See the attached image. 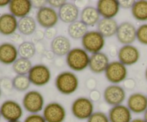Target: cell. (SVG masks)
I'll use <instances>...</instances> for the list:
<instances>
[{"label":"cell","mask_w":147,"mask_h":122,"mask_svg":"<svg viewBox=\"0 0 147 122\" xmlns=\"http://www.w3.org/2000/svg\"><path fill=\"white\" fill-rule=\"evenodd\" d=\"M56 89L65 96L73 94L79 87V79L73 71H63L59 73L55 80Z\"/></svg>","instance_id":"6da1fadb"},{"label":"cell","mask_w":147,"mask_h":122,"mask_svg":"<svg viewBox=\"0 0 147 122\" xmlns=\"http://www.w3.org/2000/svg\"><path fill=\"white\" fill-rule=\"evenodd\" d=\"M90 55L83 47H74L65 56V62L73 72H81L88 67Z\"/></svg>","instance_id":"7a4b0ae2"},{"label":"cell","mask_w":147,"mask_h":122,"mask_svg":"<svg viewBox=\"0 0 147 122\" xmlns=\"http://www.w3.org/2000/svg\"><path fill=\"white\" fill-rule=\"evenodd\" d=\"M83 48L89 54L102 52L106 45V38L97 30H88L81 40Z\"/></svg>","instance_id":"3957f363"},{"label":"cell","mask_w":147,"mask_h":122,"mask_svg":"<svg viewBox=\"0 0 147 122\" xmlns=\"http://www.w3.org/2000/svg\"><path fill=\"white\" fill-rule=\"evenodd\" d=\"M22 107L30 113H40L45 108V98L40 91L31 90L26 92L22 100Z\"/></svg>","instance_id":"277c9868"},{"label":"cell","mask_w":147,"mask_h":122,"mask_svg":"<svg viewBox=\"0 0 147 122\" xmlns=\"http://www.w3.org/2000/svg\"><path fill=\"white\" fill-rule=\"evenodd\" d=\"M73 116L78 120H86L94 113V104L89 98L80 96L76 98L71 105Z\"/></svg>","instance_id":"5b68a950"},{"label":"cell","mask_w":147,"mask_h":122,"mask_svg":"<svg viewBox=\"0 0 147 122\" xmlns=\"http://www.w3.org/2000/svg\"><path fill=\"white\" fill-rule=\"evenodd\" d=\"M106 80L111 84L119 85L128 77V69L119 60L110 62L104 72Z\"/></svg>","instance_id":"8992f818"},{"label":"cell","mask_w":147,"mask_h":122,"mask_svg":"<svg viewBox=\"0 0 147 122\" xmlns=\"http://www.w3.org/2000/svg\"><path fill=\"white\" fill-rule=\"evenodd\" d=\"M32 84L37 87H42L50 83L52 78L51 70L44 64H37L32 66L28 73Z\"/></svg>","instance_id":"52a82bcc"},{"label":"cell","mask_w":147,"mask_h":122,"mask_svg":"<svg viewBox=\"0 0 147 122\" xmlns=\"http://www.w3.org/2000/svg\"><path fill=\"white\" fill-rule=\"evenodd\" d=\"M35 20L40 27L44 29H48L55 27L60 19L57 10L47 5L37 10Z\"/></svg>","instance_id":"ba28073f"},{"label":"cell","mask_w":147,"mask_h":122,"mask_svg":"<svg viewBox=\"0 0 147 122\" xmlns=\"http://www.w3.org/2000/svg\"><path fill=\"white\" fill-rule=\"evenodd\" d=\"M103 97L104 101L112 107L123 104L126 98V92L120 85L111 84L104 89Z\"/></svg>","instance_id":"9c48e42d"},{"label":"cell","mask_w":147,"mask_h":122,"mask_svg":"<svg viewBox=\"0 0 147 122\" xmlns=\"http://www.w3.org/2000/svg\"><path fill=\"white\" fill-rule=\"evenodd\" d=\"M1 116L7 121H20L24 114V109L18 102L14 100H7L0 106Z\"/></svg>","instance_id":"30bf717a"},{"label":"cell","mask_w":147,"mask_h":122,"mask_svg":"<svg viewBox=\"0 0 147 122\" xmlns=\"http://www.w3.org/2000/svg\"><path fill=\"white\" fill-rule=\"evenodd\" d=\"M42 116L46 122H64L67 112L61 103L53 101L45 105Z\"/></svg>","instance_id":"8fae6325"},{"label":"cell","mask_w":147,"mask_h":122,"mask_svg":"<svg viewBox=\"0 0 147 122\" xmlns=\"http://www.w3.org/2000/svg\"><path fill=\"white\" fill-rule=\"evenodd\" d=\"M136 26L131 22L120 23L116 34L118 42L122 45L132 44L136 40Z\"/></svg>","instance_id":"7c38bea8"},{"label":"cell","mask_w":147,"mask_h":122,"mask_svg":"<svg viewBox=\"0 0 147 122\" xmlns=\"http://www.w3.org/2000/svg\"><path fill=\"white\" fill-rule=\"evenodd\" d=\"M119 61L124 65L131 66L139 62L141 53L139 49L134 44L122 45L117 53Z\"/></svg>","instance_id":"4fadbf2b"},{"label":"cell","mask_w":147,"mask_h":122,"mask_svg":"<svg viewBox=\"0 0 147 122\" xmlns=\"http://www.w3.org/2000/svg\"><path fill=\"white\" fill-rule=\"evenodd\" d=\"M96 7L100 17L106 19H114L121 9L117 0H99Z\"/></svg>","instance_id":"5bb4252c"},{"label":"cell","mask_w":147,"mask_h":122,"mask_svg":"<svg viewBox=\"0 0 147 122\" xmlns=\"http://www.w3.org/2000/svg\"><path fill=\"white\" fill-rule=\"evenodd\" d=\"M126 106L132 113H144L147 109V96L139 92L132 93L126 100Z\"/></svg>","instance_id":"9a60e30c"},{"label":"cell","mask_w":147,"mask_h":122,"mask_svg":"<svg viewBox=\"0 0 147 122\" xmlns=\"http://www.w3.org/2000/svg\"><path fill=\"white\" fill-rule=\"evenodd\" d=\"M57 12L60 21L70 24L78 20L80 11L79 7L76 4L66 1L63 7L57 10Z\"/></svg>","instance_id":"2e32d148"},{"label":"cell","mask_w":147,"mask_h":122,"mask_svg":"<svg viewBox=\"0 0 147 122\" xmlns=\"http://www.w3.org/2000/svg\"><path fill=\"white\" fill-rule=\"evenodd\" d=\"M8 7L10 14L19 20L30 15L33 8L30 0H11Z\"/></svg>","instance_id":"e0dca14e"},{"label":"cell","mask_w":147,"mask_h":122,"mask_svg":"<svg viewBox=\"0 0 147 122\" xmlns=\"http://www.w3.org/2000/svg\"><path fill=\"white\" fill-rule=\"evenodd\" d=\"M109 63V55L105 53L100 52L90 56L88 68L94 74H101L104 73Z\"/></svg>","instance_id":"ac0fdd59"},{"label":"cell","mask_w":147,"mask_h":122,"mask_svg":"<svg viewBox=\"0 0 147 122\" xmlns=\"http://www.w3.org/2000/svg\"><path fill=\"white\" fill-rule=\"evenodd\" d=\"M19 58L18 48L12 42L0 44V63L4 65H12Z\"/></svg>","instance_id":"d6986e66"},{"label":"cell","mask_w":147,"mask_h":122,"mask_svg":"<svg viewBox=\"0 0 147 122\" xmlns=\"http://www.w3.org/2000/svg\"><path fill=\"white\" fill-rule=\"evenodd\" d=\"M108 116L110 122H131L133 119L131 111L126 105L123 104L112 106Z\"/></svg>","instance_id":"ffe728a7"},{"label":"cell","mask_w":147,"mask_h":122,"mask_svg":"<svg viewBox=\"0 0 147 122\" xmlns=\"http://www.w3.org/2000/svg\"><path fill=\"white\" fill-rule=\"evenodd\" d=\"M71 49V42L65 35H57L50 42V50L59 57L66 56Z\"/></svg>","instance_id":"44dd1931"},{"label":"cell","mask_w":147,"mask_h":122,"mask_svg":"<svg viewBox=\"0 0 147 122\" xmlns=\"http://www.w3.org/2000/svg\"><path fill=\"white\" fill-rule=\"evenodd\" d=\"M18 30V20L10 13L0 15V34L11 36Z\"/></svg>","instance_id":"7402d4cb"},{"label":"cell","mask_w":147,"mask_h":122,"mask_svg":"<svg viewBox=\"0 0 147 122\" xmlns=\"http://www.w3.org/2000/svg\"><path fill=\"white\" fill-rule=\"evenodd\" d=\"M119 24L115 19L101 18L96 25V30L105 38H110L116 36Z\"/></svg>","instance_id":"603a6c76"},{"label":"cell","mask_w":147,"mask_h":122,"mask_svg":"<svg viewBox=\"0 0 147 122\" xmlns=\"http://www.w3.org/2000/svg\"><path fill=\"white\" fill-rule=\"evenodd\" d=\"M100 20V14L93 6H86L80 11V20L88 27L96 26Z\"/></svg>","instance_id":"cb8c5ba5"},{"label":"cell","mask_w":147,"mask_h":122,"mask_svg":"<svg viewBox=\"0 0 147 122\" xmlns=\"http://www.w3.org/2000/svg\"><path fill=\"white\" fill-rule=\"evenodd\" d=\"M37 25L35 18L29 15L18 20V31L22 35H32L37 31Z\"/></svg>","instance_id":"d4e9b609"},{"label":"cell","mask_w":147,"mask_h":122,"mask_svg":"<svg viewBox=\"0 0 147 122\" xmlns=\"http://www.w3.org/2000/svg\"><path fill=\"white\" fill-rule=\"evenodd\" d=\"M88 31V27L80 20L68 24L67 27V34L70 38L75 40H81Z\"/></svg>","instance_id":"484cf974"},{"label":"cell","mask_w":147,"mask_h":122,"mask_svg":"<svg viewBox=\"0 0 147 122\" xmlns=\"http://www.w3.org/2000/svg\"><path fill=\"white\" fill-rule=\"evenodd\" d=\"M134 18L139 22L147 21V0L135 1L133 7L131 9Z\"/></svg>","instance_id":"4316f807"},{"label":"cell","mask_w":147,"mask_h":122,"mask_svg":"<svg viewBox=\"0 0 147 122\" xmlns=\"http://www.w3.org/2000/svg\"><path fill=\"white\" fill-rule=\"evenodd\" d=\"M32 66L30 60L19 57L12 64V70L17 75H27Z\"/></svg>","instance_id":"83f0119b"},{"label":"cell","mask_w":147,"mask_h":122,"mask_svg":"<svg viewBox=\"0 0 147 122\" xmlns=\"http://www.w3.org/2000/svg\"><path fill=\"white\" fill-rule=\"evenodd\" d=\"M19 57L30 60L36 54L35 44L30 41H24L18 46Z\"/></svg>","instance_id":"f1b7e54d"},{"label":"cell","mask_w":147,"mask_h":122,"mask_svg":"<svg viewBox=\"0 0 147 122\" xmlns=\"http://www.w3.org/2000/svg\"><path fill=\"white\" fill-rule=\"evenodd\" d=\"M31 82L28 75H17L12 79V85L14 90L19 92H25L30 88Z\"/></svg>","instance_id":"f546056e"},{"label":"cell","mask_w":147,"mask_h":122,"mask_svg":"<svg viewBox=\"0 0 147 122\" xmlns=\"http://www.w3.org/2000/svg\"><path fill=\"white\" fill-rule=\"evenodd\" d=\"M136 40L140 44L147 45V23H144L137 27Z\"/></svg>","instance_id":"4dcf8cb0"},{"label":"cell","mask_w":147,"mask_h":122,"mask_svg":"<svg viewBox=\"0 0 147 122\" xmlns=\"http://www.w3.org/2000/svg\"><path fill=\"white\" fill-rule=\"evenodd\" d=\"M87 122H110L109 116L103 111H94L89 117Z\"/></svg>","instance_id":"1f68e13d"},{"label":"cell","mask_w":147,"mask_h":122,"mask_svg":"<svg viewBox=\"0 0 147 122\" xmlns=\"http://www.w3.org/2000/svg\"><path fill=\"white\" fill-rule=\"evenodd\" d=\"M0 88L1 91L10 92L14 89L12 85V80H10L9 78L4 77L0 79Z\"/></svg>","instance_id":"d6a6232c"},{"label":"cell","mask_w":147,"mask_h":122,"mask_svg":"<svg viewBox=\"0 0 147 122\" xmlns=\"http://www.w3.org/2000/svg\"><path fill=\"white\" fill-rule=\"evenodd\" d=\"M23 122H46L42 114L40 113H30L26 116Z\"/></svg>","instance_id":"836d02e7"},{"label":"cell","mask_w":147,"mask_h":122,"mask_svg":"<svg viewBox=\"0 0 147 122\" xmlns=\"http://www.w3.org/2000/svg\"><path fill=\"white\" fill-rule=\"evenodd\" d=\"M57 30L55 27L45 29V38H47V40H50L51 41L57 37Z\"/></svg>","instance_id":"e575fe53"},{"label":"cell","mask_w":147,"mask_h":122,"mask_svg":"<svg viewBox=\"0 0 147 122\" xmlns=\"http://www.w3.org/2000/svg\"><path fill=\"white\" fill-rule=\"evenodd\" d=\"M67 1L65 0H48L47 1V5L50 6L52 8L55 9L56 10H58L61 7H63V4Z\"/></svg>","instance_id":"d590c367"},{"label":"cell","mask_w":147,"mask_h":122,"mask_svg":"<svg viewBox=\"0 0 147 122\" xmlns=\"http://www.w3.org/2000/svg\"><path fill=\"white\" fill-rule=\"evenodd\" d=\"M121 9H131L134 4V0H120L119 1Z\"/></svg>","instance_id":"8d00e7d4"},{"label":"cell","mask_w":147,"mask_h":122,"mask_svg":"<svg viewBox=\"0 0 147 122\" xmlns=\"http://www.w3.org/2000/svg\"><path fill=\"white\" fill-rule=\"evenodd\" d=\"M45 31H42V30H37L33 34L32 37V42L34 44H37V43L40 42L41 40H42L45 38Z\"/></svg>","instance_id":"74e56055"},{"label":"cell","mask_w":147,"mask_h":122,"mask_svg":"<svg viewBox=\"0 0 147 122\" xmlns=\"http://www.w3.org/2000/svg\"><path fill=\"white\" fill-rule=\"evenodd\" d=\"M123 88L125 90H133L136 87V81L133 78H126L123 82Z\"/></svg>","instance_id":"f35d334b"},{"label":"cell","mask_w":147,"mask_h":122,"mask_svg":"<svg viewBox=\"0 0 147 122\" xmlns=\"http://www.w3.org/2000/svg\"><path fill=\"white\" fill-rule=\"evenodd\" d=\"M100 98H101V93H100V92L98 90L94 89V90H92L90 91L89 98L93 102L98 101L100 99Z\"/></svg>","instance_id":"ab89813d"},{"label":"cell","mask_w":147,"mask_h":122,"mask_svg":"<svg viewBox=\"0 0 147 122\" xmlns=\"http://www.w3.org/2000/svg\"><path fill=\"white\" fill-rule=\"evenodd\" d=\"M32 4L33 8L39 10L47 5V0H34V1H32Z\"/></svg>","instance_id":"60d3db41"},{"label":"cell","mask_w":147,"mask_h":122,"mask_svg":"<svg viewBox=\"0 0 147 122\" xmlns=\"http://www.w3.org/2000/svg\"><path fill=\"white\" fill-rule=\"evenodd\" d=\"M10 39H11V42H12L13 44L14 43H18L19 44H20L21 43H22V38L21 37V34H18V33H14L12 35L10 36Z\"/></svg>","instance_id":"b9f144b4"},{"label":"cell","mask_w":147,"mask_h":122,"mask_svg":"<svg viewBox=\"0 0 147 122\" xmlns=\"http://www.w3.org/2000/svg\"><path fill=\"white\" fill-rule=\"evenodd\" d=\"M96 84H97V83H96V80L90 78H89L88 80L86 81V87H87L90 91V90L96 89Z\"/></svg>","instance_id":"7bdbcfd3"},{"label":"cell","mask_w":147,"mask_h":122,"mask_svg":"<svg viewBox=\"0 0 147 122\" xmlns=\"http://www.w3.org/2000/svg\"><path fill=\"white\" fill-rule=\"evenodd\" d=\"M9 0H0V7H4L6 6H9Z\"/></svg>","instance_id":"ee69618b"},{"label":"cell","mask_w":147,"mask_h":122,"mask_svg":"<svg viewBox=\"0 0 147 122\" xmlns=\"http://www.w3.org/2000/svg\"><path fill=\"white\" fill-rule=\"evenodd\" d=\"M131 122H146L143 118H136V119H133Z\"/></svg>","instance_id":"f6af8a7d"},{"label":"cell","mask_w":147,"mask_h":122,"mask_svg":"<svg viewBox=\"0 0 147 122\" xmlns=\"http://www.w3.org/2000/svg\"><path fill=\"white\" fill-rule=\"evenodd\" d=\"M143 119H144V120L147 122V109H146V111L144 113V118H143Z\"/></svg>","instance_id":"bcb514c9"},{"label":"cell","mask_w":147,"mask_h":122,"mask_svg":"<svg viewBox=\"0 0 147 122\" xmlns=\"http://www.w3.org/2000/svg\"><path fill=\"white\" fill-rule=\"evenodd\" d=\"M145 78H146V79L147 80V67H146V70H145Z\"/></svg>","instance_id":"7dc6e473"},{"label":"cell","mask_w":147,"mask_h":122,"mask_svg":"<svg viewBox=\"0 0 147 122\" xmlns=\"http://www.w3.org/2000/svg\"><path fill=\"white\" fill-rule=\"evenodd\" d=\"M7 122H22L21 121H7Z\"/></svg>","instance_id":"c3c4849f"},{"label":"cell","mask_w":147,"mask_h":122,"mask_svg":"<svg viewBox=\"0 0 147 122\" xmlns=\"http://www.w3.org/2000/svg\"><path fill=\"white\" fill-rule=\"evenodd\" d=\"M1 88H0V98H1Z\"/></svg>","instance_id":"681fc988"},{"label":"cell","mask_w":147,"mask_h":122,"mask_svg":"<svg viewBox=\"0 0 147 122\" xmlns=\"http://www.w3.org/2000/svg\"><path fill=\"white\" fill-rule=\"evenodd\" d=\"M1 113H0V120H1Z\"/></svg>","instance_id":"f907efd6"},{"label":"cell","mask_w":147,"mask_h":122,"mask_svg":"<svg viewBox=\"0 0 147 122\" xmlns=\"http://www.w3.org/2000/svg\"><path fill=\"white\" fill-rule=\"evenodd\" d=\"M146 96H147V95H146Z\"/></svg>","instance_id":"816d5d0a"}]
</instances>
